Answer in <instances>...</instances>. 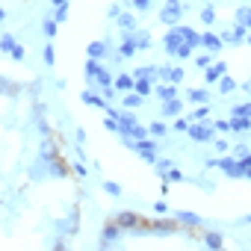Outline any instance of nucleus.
Masks as SVG:
<instances>
[{
  "instance_id": "c756f323",
  "label": "nucleus",
  "mask_w": 251,
  "mask_h": 251,
  "mask_svg": "<svg viewBox=\"0 0 251 251\" xmlns=\"http://www.w3.org/2000/svg\"><path fill=\"white\" fill-rule=\"evenodd\" d=\"M151 83H154V80H136V92H139V95H145V98H148V95H151V92H154V86H151Z\"/></svg>"
},
{
  "instance_id": "473e14b6",
  "label": "nucleus",
  "mask_w": 251,
  "mask_h": 251,
  "mask_svg": "<svg viewBox=\"0 0 251 251\" xmlns=\"http://www.w3.org/2000/svg\"><path fill=\"white\" fill-rule=\"evenodd\" d=\"M201 21H204L207 27L216 24V12H213V6H204V9H201Z\"/></svg>"
},
{
  "instance_id": "a211bd4d",
  "label": "nucleus",
  "mask_w": 251,
  "mask_h": 251,
  "mask_svg": "<svg viewBox=\"0 0 251 251\" xmlns=\"http://www.w3.org/2000/svg\"><path fill=\"white\" fill-rule=\"evenodd\" d=\"M201 239H204L207 248H222V245H225V236H222L219 230H207V233H201Z\"/></svg>"
},
{
  "instance_id": "393cba45",
  "label": "nucleus",
  "mask_w": 251,
  "mask_h": 251,
  "mask_svg": "<svg viewBox=\"0 0 251 251\" xmlns=\"http://www.w3.org/2000/svg\"><path fill=\"white\" fill-rule=\"evenodd\" d=\"M230 130H233V133L251 130V118H230Z\"/></svg>"
},
{
  "instance_id": "a18cd8bd",
  "label": "nucleus",
  "mask_w": 251,
  "mask_h": 251,
  "mask_svg": "<svg viewBox=\"0 0 251 251\" xmlns=\"http://www.w3.org/2000/svg\"><path fill=\"white\" fill-rule=\"evenodd\" d=\"M53 59H56V56H53V45H48V48H45V62L53 65Z\"/></svg>"
},
{
  "instance_id": "9d476101",
  "label": "nucleus",
  "mask_w": 251,
  "mask_h": 251,
  "mask_svg": "<svg viewBox=\"0 0 251 251\" xmlns=\"http://www.w3.org/2000/svg\"><path fill=\"white\" fill-rule=\"evenodd\" d=\"M163 118H177L180 112H183V100L180 98H172V100H163Z\"/></svg>"
},
{
  "instance_id": "aec40b11",
  "label": "nucleus",
  "mask_w": 251,
  "mask_h": 251,
  "mask_svg": "<svg viewBox=\"0 0 251 251\" xmlns=\"http://www.w3.org/2000/svg\"><path fill=\"white\" fill-rule=\"evenodd\" d=\"M98 71H100V62L89 56V59H86V68H83V74H86V80H89V86L95 83V77H98Z\"/></svg>"
},
{
  "instance_id": "4be33fe9",
  "label": "nucleus",
  "mask_w": 251,
  "mask_h": 251,
  "mask_svg": "<svg viewBox=\"0 0 251 251\" xmlns=\"http://www.w3.org/2000/svg\"><path fill=\"white\" fill-rule=\"evenodd\" d=\"M230 115H233V118H251V98H248L245 103L230 106Z\"/></svg>"
},
{
  "instance_id": "58836bf2",
  "label": "nucleus",
  "mask_w": 251,
  "mask_h": 251,
  "mask_svg": "<svg viewBox=\"0 0 251 251\" xmlns=\"http://www.w3.org/2000/svg\"><path fill=\"white\" fill-rule=\"evenodd\" d=\"M248 154H251V151H248L245 145H233V157H236V160H245Z\"/></svg>"
},
{
  "instance_id": "4468645a",
  "label": "nucleus",
  "mask_w": 251,
  "mask_h": 251,
  "mask_svg": "<svg viewBox=\"0 0 251 251\" xmlns=\"http://www.w3.org/2000/svg\"><path fill=\"white\" fill-rule=\"evenodd\" d=\"M115 89L118 92H133L136 89V77L133 74H118L115 77Z\"/></svg>"
},
{
  "instance_id": "72a5a7b5",
  "label": "nucleus",
  "mask_w": 251,
  "mask_h": 251,
  "mask_svg": "<svg viewBox=\"0 0 251 251\" xmlns=\"http://www.w3.org/2000/svg\"><path fill=\"white\" fill-rule=\"evenodd\" d=\"M166 180H169V183H183V180H189V177H183L180 169H172V172L166 175Z\"/></svg>"
},
{
  "instance_id": "412c9836",
  "label": "nucleus",
  "mask_w": 251,
  "mask_h": 251,
  "mask_svg": "<svg viewBox=\"0 0 251 251\" xmlns=\"http://www.w3.org/2000/svg\"><path fill=\"white\" fill-rule=\"evenodd\" d=\"M233 89H239V83H236L233 77H227V74H222V77H219V92H222V95H230Z\"/></svg>"
},
{
  "instance_id": "3c124183",
  "label": "nucleus",
  "mask_w": 251,
  "mask_h": 251,
  "mask_svg": "<svg viewBox=\"0 0 251 251\" xmlns=\"http://www.w3.org/2000/svg\"><path fill=\"white\" fill-rule=\"evenodd\" d=\"M242 222H245V225H251V213H248V216H245V219H242Z\"/></svg>"
},
{
  "instance_id": "79ce46f5",
  "label": "nucleus",
  "mask_w": 251,
  "mask_h": 251,
  "mask_svg": "<svg viewBox=\"0 0 251 251\" xmlns=\"http://www.w3.org/2000/svg\"><path fill=\"white\" fill-rule=\"evenodd\" d=\"M189 124H192V121H186V118H177V121H175V130L186 133V130H189Z\"/></svg>"
},
{
  "instance_id": "6e6552de",
  "label": "nucleus",
  "mask_w": 251,
  "mask_h": 251,
  "mask_svg": "<svg viewBox=\"0 0 251 251\" xmlns=\"http://www.w3.org/2000/svg\"><path fill=\"white\" fill-rule=\"evenodd\" d=\"M139 50V45H136V33L130 30V33H124V39H121V48H118V56H133Z\"/></svg>"
},
{
  "instance_id": "f704fd0d",
  "label": "nucleus",
  "mask_w": 251,
  "mask_h": 251,
  "mask_svg": "<svg viewBox=\"0 0 251 251\" xmlns=\"http://www.w3.org/2000/svg\"><path fill=\"white\" fill-rule=\"evenodd\" d=\"M103 192H109L112 198H121V186L112 183V180H103Z\"/></svg>"
},
{
  "instance_id": "de8ad7c7",
  "label": "nucleus",
  "mask_w": 251,
  "mask_h": 251,
  "mask_svg": "<svg viewBox=\"0 0 251 251\" xmlns=\"http://www.w3.org/2000/svg\"><path fill=\"white\" fill-rule=\"evenodd\" d=\"M106 15H109V18H118V15H121V12H118V6H115V3H112V6H109V9H106Z\"/></svg>"
},
{
  "instance_id": "37998d69",
  "label": "nucleus",
  "mask_w": 251,
  "mask_h": 251,
  "mask_svg": "<svg viewBox=\"0 0 251 251\" xmlns=\"http://www.w3.org/2000/svg\"><path fill=\"white\" fill-rule=\"evenodd\" d=\"M151 3H154V0H133V6H136L139 12H145V9H148Z\"/></svg>"
},
{
  "instance_id": "ea45409f",
  "label": "nucleus",
  "mask_w": 251,
  "mask_h": 251,
  "mask_svg": "<svg viewBox=\"0 0 251 251\" xmlns=\"http://www.w3.org/2000/svg\"><path fill=\"white\" fill-rule=\"evenodd\" d=\"M213 127H216V130H222V133H227V130H230V121L219 118V121H213Z\"/></svg>"
},
{
  "instance_id": "f8f14e48",
  "label": "nucleus",
  "mask_w": 251,
  "mask_h": 251,
  "mask_svg": "<svg viewBox=\"0 0 251 251\" xmlns=\"http://www.w3.org/2000/svg\"><path fill=\"white\" fill-rule=\"evenodd\" d=\"M48 172H50L53 177H68V175H71V169L62 163V157H53V160L48 163Z\"/></svg>"
},
{
  "instance_id": "39448f33",
  "label": "nucleus",
  "mask_w": 251,
  "mask_h": 251,
  "mask_svg": "<svg viewBox=\"0 0 251 251\" xmlns=\"http://www.w3.org/2000/svg\"><path fill=\"white\" fill-rule=\"evenodd\" d=\"M0 48H3V53H12V59H18V62H24V56H27V50L15 42V36H3V42H0Z\"/></svg>"
},
{
  "instance_id": "423d86ee",
  "label": "nucleus",
  "mask_w": 251,
  "mask_h": 251,
  "mask_svg": "<svg viewBox=\"0 0 251 251\" xmlns=\"http://www.w3.org/2000/svg\"><path fill=\"white\" fill-rule=\"evenodd\" d=\"M133 151H139L145 163H157V142H154V139H139V142L133 145Z\"/></svg>"
},
{
  "instance_id": "b1692460",
  "label": "nucleus",
  "mask_w": 251,
  "mask_h": 251,
  "mask_svg": "<svg viewBox=\"0 0 251 251\" xmlns=\"http://www.w3.org/2000/svg\"><path fill=\"white\" fill-rule=\"evenodd\" d=\"M186 98H189L192 103H207V100H210V92H207V89H189Z\"/></svg>"
},
{
  "instance_id": "c85d7f7f",
  "label": "nucleus",
  "mask_w": 251,
  "mask_h": 251,
  "mask_svg": "<svg viewBox=\"0 0 251 251\" xmlns=\"http://www.w3.org/2000/svg\"><path fill=\"white\" fill-rule=\"evenodd\" d=\"M56 24H59L56 18H48V21L42 24V30H45V36H48V39H53V36H56Z\"/></svg>"
},
{
  "instance_id": "f257e3e1",
  "label": "nucleus",
  "mask_w": 251,
  "mask_h": 251,
  "mask_svg": "<svg viewBox=\"0 0 251 251\" xmlns=\"http://www.w3.org/2000/svg\"><path fill=\"white\" fill-rule=\"evenodd\" d=\"M180 15H183V3H180V0H166V3H163V9H160V21L163 24H177L180 21Z\"/></svg>"
},
{
  "instance_id": "f03ea898",
  "label": "nucleus",
  "mask_w": 251,
  "mask_h": 251,
  "mask_svg": "<svg viewBox=\"0 0 251 251\" xmlns=\"http://www.w3.org/2000/svg\"><path fill=\"white\" fill-rule=\"evenodd\" d=\"M186 133H189L192 142H213V139H216V136H213L216 127H213V124H201V121H192Z\"/></svg>"
},
{
  "instance_id": "7c9ffc66",
  "label": "nucleus",
  "mask_w": 251,
  "mask_h": 251,
  "mask_svg": "<svg viewBox=\"0 0 251 251\" xmlns=\"http://www.w3.org/2000/svg\"><path fill=\"white\" fill-rule=\"evenodd\" d=\"M3 95H6V98H15V95H18V83H12L9 77H3Z\"/></svg>"
},
{
  "instance_id": "0eeeda50",
  "label": "nucleus",
  "mask_w": 251,
  "mask_h": 251,
  "mask_svg": "<svg viewBox=\"0 0 251 251\" xmlns=\"http://www.w3.org/2000/svg\"><path fill=\"white\" fill-rule=\"evenodd\" d=\"M115 222H118V225H121L124 230L130 233V230H133V227H139V225H142L145 219H142V216H136V213H130V210H121V213L115 216Z\"/></svg>"
},
{
  "instance_id": "20e7f679",
  "label": "nucleus",
  "mask_w": 251,
  "mask_h": 251,
  "mask_svg": "<svg viewBox=\"0 0 251 251\" xmlns=\"http://www.w3.org/2000/svg\"><path fill=\"white\" fill-rule=\"evenodd\" d=\"M121 233H124V227H121V225H118V222L112 219V222H109V225H106V227L100 230V236H98V242H100V245L106 248V245H112V242H118V239H121Z\"/></svg>"
},
{
  "instance_id": "7ed1b4c3",
  "label": "nucleus",
  "mask_w": 251,
  "mask_h": 251,
  "mask_svg": "<svg viewBox=\"0 0 251 251\" xmlns=\"http://www.w3.org/2000/svg\"><path fill=\"white\" fill-rule=\"evenodd\" d=\"M151 230H154V236H172V233H180L183 227H180V222L172 216V219H154V222H151Z\"/></svg>"
},
{
  "instance_id": "a19ab883",
  "label": "nucleus",
  "mask_w": 251,
  "mask_h": 251,
  "mask_svg": "<svg viewBox=\"0 0 251 251\" xmlns=\"http://www.w3.org/2000/svg\"><path fill=\"white\" fill-rule=\"evenodd\" d=\"M213 145H216V151H219V154H227V151H230V145H227L225 139H213Z\"/></svg>"
},
{
  "instance_id": "49530a36",
  "label": "nucleus",
  "mask_w": 251,
  "mask_h": 251,
  "mask_svg": "<svg viewBox=\"0 0 251 251\" xmlns=\"http://www.w3.org/2000/svg\"><path fill=\"white\" fill-rule=\"evenodd\" d=\"M74 172H77V175H80V177H86V166H83V157H80V160H77V163H74Z\"/></svg>"
},
{
  "instance_id": "a878e982",
  "label": "nucleus",
  "mask_w": 251,
  "mask_h": 251,
  "mask_svg": "<svg viewBox=\"0 0 251 251\" xmlns=\"http://www.w3.org/2000/svg\"><path fill=\"white\" fill-rule=\"evenodd\" d=\"M133 77H136V80H154V77H157V68L142 65V68H136V71H133Z\"/></svg>"
},
{
  "instance_id": "c03bdc74",
  "label": "nucleus",
  "mask_w": 251,
  "mask_h": 251,
  "mask_svg": "<svg viewBox=\"0 0 251 251\" xmlns=\"http://www.w3.org/2000/svg\"><path fill=\"white\" fill-rule=\"evenodd\" d=\"M53 18H56V21H59V24H62V21H65V18H68V6H59V9H56V15H53Z\"/></svg>"
},
{
  "instance_id": "5701e85b",
  "label": "nucleus",
  "mask_w": 251,
  "mask_h": 251,
  "mask_svg": "<svg viewBox=\"0 0 251 251\" xmlns=\"http://www.w3.org/2000/svg\"><path fill=\"white\" fill-rule=\"evenodd\" d=\"M192 62H195V68L207 71V68L213 65V53H210V50H207V53H195V56H192Z\"/></svg>"
},
{
  "instance_id": "dca6fc26",
  "label": "nucleus",
  "mask_w": 251,
  "mask_h": 251,
  "mask_svg": "<svg viewBox=\"0 0 251 251\" xmlns=\"http://www.w3.org/2000/svg\"><path fill=\"white\" fill-rule=\"evenodd\" d=\"M142 100H145V95H139L136 89L133 92H124V109H139Z\"/></svg>"
},
{
  "instance_id": "e433bc0d",
  "label": "nucleus",
  "mask_w": 251,
  "mask_h": 251,
  "mask_svg": "<svg viewBox=\"0 0 251 251\" xmlns=\"http://www.w3.org/2000/svg\"><path fill=\"white\" fill-rule=\"evenodd\" d=\"M154 166H157V172H160V175H169V172L175 169V163H172V160H157Z\"/></svg>"
},
{
  "instance_id": "f3484780",
  "label": "nucleus",
  "mask_w": 251,
  "mask_h": 251,
  "mask_svg": "<svg viewBox=\"0 0 251 251\" xmlns=\"http://www.w3.org/2000/svg\"><path fill=\"white\" fill-rule=\"evenodd\" d=\"M86 53H89L92 59H103V56L109 53V45H106V42H92V45L86 48Z\"/></svg>"
},
{
  "instance_id": "9b49d317",
  "label": "nucleus",
  "mask_w": 251,
  "mask_h": 251,
  "mask_svg": "<svg viewBox=\"0 0 251 251\" xmlns=\"http://www.w3.org/2000/svg\"><path fill=\"white\" fill-rule=\"evenodd\" d=\"M222 74H227V65H225V62H213V65L204 71V83H207V86H210V83H219Z\"/></svg>"
},
{
  "instance_id": "ddd939ff",
  "label": "nucleus",
  "mask_w": 251,
  "mask_h": 251,
  "mask_svg": "<svg viewBox=\"0 0 251 251\" xmlns=\"http://www.w3.org/2000/svg\"><path fill=\"white\" fill-rule=\"evenodd\" d=\"M175 219H177L180 225H186V227H201V225H204V219H201V216H195V213H183V210H177V213H175Z\"/></svg>"
},
{
  "instance_id": "1a4fd4ad",
  "label": "nucleus",
  "mask_w": 251,
  "mask_h": 251,
  "mask_svg": "<svg viewBox=\"0 0 251 251\" xmlns=\"http://www.w3.org/2000/svg\"><path fill=\"white\" fill-rule=\"evenodd\" d=\"M222 45H225V39H222V36H216V33H201V48H204V50L219 53V50H222Z\"/></svg>"
},
{
  "instance_id": "2eb2a0df",
  "label": "nucleus",
  "mask_w": 251,
  "mask_h": 251,
  "mask_svg": "<svg viewBox=\"0 0 251 251\" xmlns=\"http://www.w3.org/2000/svg\"><path fill=\"white\" fill-rule=\"evenodd\" d=\"M154 95L160 100H172V98H177V83H163V86L154 89Z\"/></svg>"
},
{
  "instance_id": "c9c22d12",
  "label": "nucleus",
  "mask_w": 251,
  "mask_h": 251,
  "mask_svg": "<svg viewBox=\"0 0 251 251\" xmlns=\"http://www.w3.org/2000/svg\"><path fill=\"white\" fill-rule=\"evenodd\" d=\"M136 45H139V50H148L151 48V36L148 33H136Z\"/></svg>"
},
{
  "instance_id": "09e8293b",
  "label": "nucleus",
  "mask_w": 251,
  "mask_h": 251,
  "mask_svg": "<svg viewBox=\"0 0 251 251\" xmlns=\"http://www.w3.org/2000/svg\"><path fill=\"white\" fill-rule=\"evenodd\" d=\"M74 139H77V145H83V142H86V130H83V127H80V130H77V136H74Z\"/></svg>"
},
{
  "instance_id": "2f4dec72",
  "label": "nucleus",
  "mask_w": 251,
  "mask_h": 251,
  "mask_svg": "<svg viewBox=\"0 0 251 251\" xmlns=\"http://www.w3.org/2000/svg\"><path fill=\"white\" fill-rule=\"evenodd\" d=\"M148 130H151V136H157V139L169 133V130H166V124H163V121H151V127H148Z\"/></svg>"
},
{
  "instance_id": "bb28decb",
  "label": "nucleus",
  "mask_w": 251,
  "mask_h": 251,
  "mask_svg": "<svg viewBox=\"0 0 251 251\" xmlns=\"http://www.w3.org/2000/svg\"><path fill=\"white\" fill-rule=\"evenodd\" d=\"M236 21L251 30V6H239V9H236Z\"/></svg>"
},
{
  "instance_id": "4c0bfd02",
  "label": "nucleus",
  "mask_w": 251,
  "mask_h": 251,
  "mask_svg": "<svg viewBox=\"0 0 251 251\" xmlns=\"http://www.w3.org/2000/svg\"><path fill=\"white\" fill-rule=\"evenodd\" d=\"M154 213H157V216H166V213H169V201H166V198H160V201L154 204Z\"/></svg>"
},
{
  "instance_id": "8fccbe9b",
  "label": "nucleus",
  "mask_w": 251,
  "mask_h": 251,
  "mask_svg": "<svg viewBox=\"0 0 251 251\" xmlns=\"http://www.w3.org/2000/svg\"><path fill=\"white\" fill-rule=\"evenodd\" d=\"M68 3V0H53V6H65Z\"/></svg>"
},
{
  "instance_id": "6ab92c4d",
  "label": "nucleus",
  "mask_w": 251,
  "mask_h": 251,
  "mask_svg": "<svg viewBox=\"0 0 251 251\" xmlns=\"http://www.w3.org/2000/svg\"><path fill=\"white\" fill-rule=\"evenodd\" d=\"M115 21H118V27H121L124 33H130V30H136V15H133V12H121V15H118Z\"/></svg>"
},
{
  "instance_id": "cd10ccee",
  "label": "nucleus",
  "mask_w": 251,
  "mask_h": 251,
  "mask_svg": "<svg viewBox=\"0 0 251 251\" xmlns=\"http://www.w3.org/2000/svg\"><path fill=\"white\" fill-rule=\"evenodd\" d=\"M207 112H210V106H207V103H201L198 109H192V112H189V121H204V118H207Z\"/></svg>"
},
{
  "instance_id": "603ef678",
  "label": "nucleus",
  "mask_w": 251,
  "mask_h": 251,
  "mask_svg": "<svg viewBox=\"0 0 251 251\" xmlns=\"http://www.w3.org/2000/svg\"><path fill=\"white\" fill-rule=\"evenodd\" d=\"M248 45H251V33H248Z\"/></svg>"
}]
</instances>
